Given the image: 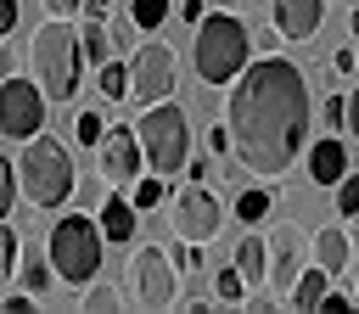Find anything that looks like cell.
<instances>
[{"label":"cell","instance_id":"obj_11","mask_svg":"<svg viewBox=\"0 0 359 314\" xmlns=\"http://www.w3.org/2000/svg\"><path fill=\"white\" fill-rule=\"evenodd\" d=\"M309 264H314V235H303L292 219L269 224V292H275V303L292 297V286Z\"/></svg>","mask_w":359,"mask_h":314},{"label":"cell","instance_id":"obj_28","mask_svg":"<svg viewBox=\"0 0 359 314\" xmlns=\"http://www.w3.org/2000/svg\"><path fill=\"white\" fill-rule=\"evenodd\" d=\"M101 135H107V118L101 112H79L73 118V140L79 146H101Z\"/></svg>","mask_w":359,"mask_h":314},{"label":"cell","instance_id":"obj_17","mask_svg":"<svg viewBox=\"0 0 359 314\" xmlns=\"http://www.w3.org/2000/svg\"><path fill=\"white\" fill-rule=\"evenodd\" d=\"M303 157H309V179H314V185H331V191H337V179L348 174V146H342L337 135L314 140V146H309Z\"/></svg>","mask_w":359,"mask_h":314},{"label":"cell","instance_id":"obj_41","mask_svg":"<svg viewBox=\"0 0 359 314\" xmlns=\"http://www.w3.org/2000/svg\"><path fill=\"white\" fill-rule=\"evenodd\" d=\"M107 6H112V0H90V6H84V11H107Z\"/></svg>","mask_w":359,"mask_h":314},{"label":"cell","instance_id":"obj_40","mask_svg":"<svg viewBox=\"0 0 359 314\" xmlns=\"http://www.w3.org/2000/svg\"><path fill=\"white\" fill-rule=\"evenodd\" d=\"M348 34L359 39V0H353V11H348Z\"/></svg>","mask_w":359,"mask_h":314},{"label":"cell","instance_id":"obj_38","mask_svg":"<svg viewBox=\"0 0 359 314\" xmlns=\"http://www.w3.org/2000/svg\"><path fill=\"white\" fill-rule=\"evenodd\" d=\"M348 135H353V140H359V84H353V90H348Z\"/></svg>","mask_w":359,"mask_h":314},{"label":"cell","instance_id":"obj_10","mask_svg":"<svg viewBox=\"0 0 359 314\" xmlns=\"http://www.w3.org/2000/svg\"><path fill=\"white\" fill-rule=\"evenodd\" d=\"M45 90L34 84V73L0 78V140H34L45 129Z\"/></svg>","mask_w":359,"mask_h":314},{"label":"cell","instance_id":"obj_15","mask_svg":"<svg viewBox=\"0 0 359 314\" xmlns=\"http://www.w3.org/2000/svg\"><path fill=\"white\" fill-rule=\"evenodd\" d=\"M325 22V0H275V28L286 39H314Z\"/></svg>","mask_w":359,"mask_h":314},{"label":"cell","instance_id":"obj_13","mask_svg":"<svg viewBox=\"0 0 359 314\" xmlns=\"http://www.w3.org/2000/svg\"><path fill=\"white\" fill-rule=\"evenodd\" d=\"M95 219H101V235H107L112 247H129V241H135V224H140V207H135L123 191H112V196H101Z\"/></svg>","mask_w":359,"mask_h":314},{"label":"cell","instance_id":"obj_9","mask_svg":"<svg viewBox=\"0 0 359 314\" xmlns=\"http://www.w3.org/2000/svg\"><path fill=\"white\" fill-rule=\"evenodd\" d=\"M168 224H174V241H213L224 230V202L208 191V179H185L174 191V207H168Z\"/></svg>","mask_w":359,"mask_h":314},{"label":"cell","instance_id":"obj_23","mask_svg":"<svg viewBox=\"0 0 359 314\" xmlns=\"http://www.w3.org/2000/svg\"><path fill=\"white\" fill-rule=\"evenodd\" d=\"M247 292H252V286L241 280V269H236V264H219V269H213V297H219L224 308H241V303H247Z\"/></svg>","mask_w":359,"mask_h":314},{"label":"cell","instance_id":"obj_31","mask_svg":"<svg viewBox=\"0 0 359 314\" xmlns=\"http://www.w3.org/2000/svg\"><path fill=\"white\" fill-rule=\"evenodd\" d=\"M320 123L325 129H348V95H325L320 101Z\"/></svg>","mask_w":359,"mask_h":314},{"label":"cell","instance_id":"obj_43","mask_svg":"<svg viewBox=\"0 0 359 314\" xmlns=\"http://www.w3.org/2000/svg\"><path fill=\"white\" fill-rule=\"evenodd\" d=\"M353 292H359V264H353Z\"/></svg>","mask_w":359,"mask_h":314},{"label":"cell","instance_id":"obj_16","mask_svg":"<svg viewBox=\"0 0 359 314\" xmlns=\"http://www.w3.org/2000/svg\"><path fill=\"white\" fill-rule=\"evenodd\" d=\"M79 39H84V67H107L118 56V34H112V22L101 11H84L79 17Z\"/></svg>","mask_w":359,"mask_h":314},{"label":"cell","instance_id":"obj_26","mask_svg":"<svg viewBox=\"0 0 359 314\" xmlns=\"http://www.w3.org/2000/svg\"><path fill=\"white\" fill-rule=\"evenodd\" d=\"M17 258H22V241H17L11 219H0V286H6V280H17Z\"/></svg>","mask_w":359,"mask_h":314},{"label":"cell","instance_id":"obj_14","mask_svg":"<svg viewBox=\"0 0 359 314\" xmlns=\"http://www.w3.org/2000/svg\"><path fill=\"white\" fill-rule=\"evenodd\" d=\"M314 264H320L331 280L353 269V235H348V224H325V230H314Z\"/></svg>","mask_w":359,"mask_h":314},{"label":"cell","instance_id":"obj_2","mask_svg":"<svg viewBox=\"0 0 359 314\" xmlns=\"http://www.w3.org/2000/svg\"><path fill=\"white\" fill-rule=\"evenodd\" d=\"M28 73L45 90L50 107H67L84 84V39H79V17H45L28 39Z\"/></svg>","mask_w":359,"mask_h":314},{"label":"cell","instance_id":"obj_22","mask_svg":"<svg viewBox=\"0 0 359 314\" xmlns=\"http://www.w3.org/2000/svg\"><path fill=\"white\" fill-rule=\"evenodd\" d=\"M95 90L107 101H129V56H112L107 67H95Z\"/></svg>","mask_w":359,"mask_h":314},{"label":"cell","instance_id":"obj_29","mask_svg":"<svg viewBox=\"0 0 359 314\" xmlns=\"http://www.w3.org/2000/svg\"><path fill=\"white\" fill-rule=\"evenodd\" d=\"M17 196H22V185H17V163H6V157H0V219H11Z\"/></svg>","mask_w":359,"mask_h":314},{"label":"cell","instance_id":"obj_36","mask_svg":"<svg viewBox=\"0 0 359 314\" xmlns=\"http://www.w3.org/2000/svg\"><path fill=\"white\" fill-rule=\"evenodd\" d=\"M202 17H208V0H180V22H191V28H196Z\"/></svg>","mask_w":359,"mask_h":314},{"label":"cell","instance_id":"obj_19","mask_svg":"<svg viewBox=\"0 0 359 314\" xmlns=\"http://www.w3.org/2000/svg\"><path fill=\"white\" fill-rule=\"evenodd\" d=\"M236 269H241V280L258 292V286H269V241L258 235V230H247L241 235V247H236V258H230Z\"/></svg>","mask_w":359,"mask_h":314},{"label":"cell","instance_id":"obj_25","mask_svg":"<svg viewBox=\"0 0 359 314\" xmlns=\"http://www.w3.org/2000/svg\"><path fill=\"white\" fill-rule=\"evenodd\" d=\"M129 202H135L140 213H151V207H163V202H168V179H163V174H140V179L129 185Z\"/></svg>","mask_w":359,"mask_h":314},{"label":"cell","instance_id":"obj_37","mask_svg":"<svg viewBox=\"0 0 359 314\" xmlns=\"http://www.w3.org/2000/svg\"><path fill=\"white\" fill-rule=\"evenodd\" d=\"M11 28H17V0H0V45H6Z\"/></svg>","mask_w":359,"mask_h":314},{"label":"cell","instance_id":"obj_42","mask_svg":"<svg viewBox=\"0 0 359 314\" xmlns=\"http://www.w3.org/2000/svg\"><path fill=\"white\" fill-rule=\"evenodd\" d=\"M348 235H353V241H359V213H353V230H348Z\"/></svg>","mask_w":359,"mask_h":314},{"label":"cell","instance_id":"obj_6","mask_svg":"<svg viewBox=\"0 0 359 314\" xmlns=\"http://www.w3.org/2000/svg\"><path fill=\"white\" fill-rule=\"evenodd\" d=\"M140 146H146V168L174 179L185 163H191V118L180 101H157V107H140V123H135Z\"/></svg>","mask_w":359,"mask_h":314},{"label":"cell","instance_id":"obj_4","mask_svg":"<svg viewBox=\"0 0 359 314\" xmlns=\"http://www.w3.org/2000/svg\"><path fill=\"white\" fill-rule=\"evenodd\" d=\"M17 185H22V202H28V207H39V213L67 207V196L79 191V174H73L67 146H62L56 135H34V140H22Z\"/></svg>","mask_w":359,"mask_h":314},{"label":"cell","instance_id":"obj_34","mask_svg":"<svg viewBox=\"0 0 359 314\" xmlns=\"http://www.w3.org/2000/svg\"><path fill=\"white\" fill-rule=\"evenodd\" d=\"M84 6H90V0H39L45 17H84Z\"/></svg>","mask_w":359,"mask_h":314},{"label":"cell","instance_id":"obj_8","mask_svg":"<svg viewBox=\"0 0 359 314\" xmlns=\"http://www.w3.org/2000/svg\"><path fill=\"white\" fill-rule=\"evenodd\" d=\"M180 90V62L163 39H146L129 50V101L135 107H157Z\"/></svg>","mask_w":359,"mask_h":314},{"label":"cell","instance_id":"obj_32","mask_svg":"<svg viewBox=\"0 0 359 314\" xmlns=\"http://www.w3.org/2000/svg\"><path fill=\"white\" fill-rule=\"evenodd\" d=\"M353 303H359V292H342V286H331V292L320 297V314H348Z\"/></svg>","mask_w":359,"mask_h":314},{"label":"cell","instance_id":"obj_20","mask_svg":"<svg viewBox=\"0 0 359 314\" xmlns=\"http://www.w3.org/2000/svg\"><path fill=\"white\" fill-rule=\"evenodd\" d=\"M17 286L34 292V297H50V286H56V264H50L45 247H22V258H17Z\"/></svg>","mask_w":359,"mask_h":314},{"label":"cell","instance_id":"obj_30","mask_svg":"<svg viewBox=\"0 0 359 314\" xmlns=\"http://www.w3.org/2000/svg\"><path fill=\"white\" fill-rule=\"evenodd\" d=\"M337 213H342V219H353V213H359V174H353V168L337 179Z\"/></svg>","mask_w":359,"mask_h":314},{"label":"cell","instance_id":"obj_39","mask_svg":"<svg viewBox=\"0 0 359 314\" xmlns=\"http://www.w3.org/2000/svg\"><path fill=\"white\" fill-rule=\"evenodd\" d=\"M180 308H185V314H208V308H213V297H185Z\"/></svg>","mask_w":359,"mask_h":314},{"label":"cell","instance_id":"obj_24","mask_svg":"<svg viewBox=\"0 0 359 314\" xmlns=\"http://www.w3.org/2000/svg\"><path fill=\"white\" fill-rule=\"evenodd\" d=\"M79 308H95V314H112V308H129V292L95 275V280L84 286V303H79Z\"/></svg>","mask_w":359,"mask_h":314},{"label":"cell","instance_id":"obj_5","mask_svg":"<svg viewBox=\"0 0 359 314\" xmlns=\"http://www.w3.org/2000/svg\"><path fill=\"white\" fill-rule=\"evenodd\" d=\"M45 252H50V264H56V280L84 292V286L101 275V252H107L101 219H90V213H62V219L50 224Z\"/></svg>","mask_w":359,"mask_h":314},{"label":"cell","instance_id":"obj_33","mask_svg":"<svg viewBox=\"0 0 359 314\" xmlns=\"http://www.w3.org/2000/svg\"><path fill=\"white\" fill-rule=\"evenodd\" d=\"M331 73H342V78H353V73H359V45H342V50L331 56Z\"/></svg>","mask_w":359,"mask_h":314},{"label":"cell","instance_id":"obj_7","mask_svg":"<svg viewBox=\"0 0 359 314\" xmlns=\"http://www.w3.org/2000/svg\"><path fill=\"white\" fill-rule=\"evenodd\" d=\"M180 264L168 247L157 241H129V264H123V292L129 308H174L180 303Z\"/></svg>","mask_w":359,"mask_h":314},{"label":"cell","instance_id":"obj_12","mask_svg":"<svg viewBox=\"0 0 359 314\" xmlns=\"http://www.w3.org/2000/svg\"><path fill=\"white\" fill-rule=\"evenodd\" d=\"M95 163H101V179H107V185H135V179L146 174V146H140L135 129L107 123V135H101V146H95Z\"/></svg>","mask_w":359,"mask_h":314},{"label":"cell","instance_id":"obj_35","mask_svg":"<svg viewBox=\"0 0 359 314\" xmlns=\"http://www.w3.org/2000/svg\"><path fill=\"white\" fill-rule=\"evenodd\" d=\"M34 303H39V297H34V292H22V286H17V292H6V297H0V308H6V314H28V308H34Z\"/></svg>","mask_w":359,"mask_h":314},{"label":"cell","instance_id":"obj_18","mask_svg":"<svg viewBox=\"0 0 359 314\" xmlns=\"http://www.w3.org/2000/svg\"><path fill=\"white\" fill-rule=\"evenodd\" d=\"M275 202H280V191H275V179H269V185H247V191L236 196V207H230V219H236V224H247V230H258V224H269V213H275Z\"/></svg>","mask_w":359,"mask_h":314},{"label":"cell","instance_id":"obj_44","mask_svg":"<svg viewBox=\"0 0 359 314\" xmlns=\"http://www.w3.org/2000/svg\"><path fill=\"white\" fill-rule=\"evenodd\" d=\"M348 6H353V0H348Z\"/></svg>","mask_w":359,"mask_h":314},{"label":"cell","instance_id":"obj_3","mask_svg":"<svg viewBox=\"0 0 359 314\" xmlns=\"http://www.w3.org/2000/svg\"><path fill=\"white\" fill-rule=\"evenodd\" d=\"M252 28H247V17H236V11H208L202 22H196V34H191V67H196V78L202 84H230L247 62H252Z\"/></svg>","mask_w":359,"mask_h":314},{"label":"cell","instance_id":"obj_21","mask_svg":"<svg viewBox=\"0 0 359 314\" xmlns=\"http://www.w3.org/2000/svg\"><path fill=\"white\" fill-rule=\"evenodd\" d=\"M331 292V275L320 269V264H309L303 275H297V286H292V297H286V308H320V297Z\"/></svg>","mask_w":359,"mask_h":314},{"label":"cell","instance_id":"obj_1","mask_svg":"<svg viewBox=\"0 0 359 314\" xmlns=\"http://www.w3.org/2000/svg\"><path fill=\"white\" fill-rule=\"evenodd\" d=\"M224 129H230V157L247 174H258V179L286 174L309 151V129H314V95H309L303 67L275 50L252 56L230 78Z\"/></svg>","mask_w":359,"mask_h":314},{"label":"cell","instance_id":"obj_27","mask_svg":"<svg viewBox=\"0 0 359 314\" xmlns=\"http://www.w3.org/2000/svg\"><path fill=\"white\" fill-rule=\"evenodd\" d=\"M129 17H135V28H163L168 22V0H129Z\"/></svg>","mask_w":359,"mask_h":314}]
</instances>
